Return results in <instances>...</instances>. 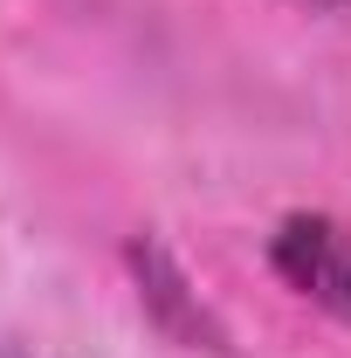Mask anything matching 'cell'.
Wrapping results in <instances>:
<instances>
[{"label": "cell", "mask_w": 351, "mask_h": 358, "mask_svg": "<svg viewBox=\"0 0 351 358\" xmlns=\"http://www.w3.org/2000/svg\"><path fill=\"white\" fill-rule=\"evenodd\" d=\"M268 262L275 275L310 296L317 310H331L351 331V227L331 221V214H289L268 241Z\"/></svg>", "instance_id": "6da1fadb"}, {"label": "cell", "mask_w": 351, "mask_h": 358, "mask_svg": "<svg viewBox=\"0 0 351 358\" xmlns=\"http://www.w3.org/2000/svg\"><path fill=\"white\" fill-rule=\"evenodd\" d=\"M303 7H324V14H331V7H351V0H303Z\"/></svg>", "instance_id": "7a4b0ae2"}]
</instances>
